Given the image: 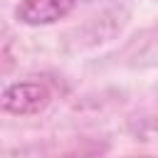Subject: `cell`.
I'll return each instance as SVG.
<instances>
[{
	"label": "cell",
	"mask_w": 158,
	"mask_h": 158,
	"mask_svg": "<svg viewBox=\"0 0 158 158\" xmlns=\"http://www.w3.org/2000/svg\"><path fill=\"white\" fill-rule=\"evenodd\" d=\"M47 104H49V91L37 81H17L2 91V109L15 116L37 114Z\"/></svg>",
	"instance_id": "1"
},
{
	"label": "cell",
	"mask_w": 158,
	"mask_h": 158,
	"mask_svg": "<svg viewBox=\"0 0 158 158\" xmlns=\"http://www.w3.org/2000/svg\"><path fill=\"white\" fill-rule=\"evenodd\" d=\"M74 2L77 0H20L15 17L30 27L54 25L74 10Z\"/></svg>",
	"instance_id": "2"
}]
</instances>
